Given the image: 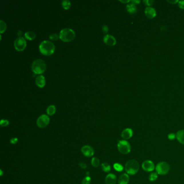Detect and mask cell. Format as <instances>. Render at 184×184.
<instances>
[{
	"label": "cell",
	"instance_id": "6da1fadb",
	"mask_svg": "<svg viewBox=\"0 0 184 184\" xmlns=\"http://www.w3.org/2000/svg\"><path fill=\"white\" fill-rule=\"evenodd\" d=\"M40 52L42 54L47 56L52 55L55 50V46L54 44L50 41H43L40 43L39 46Z\"/></svg>",
	"mask_w": 184,
	"mask_h": 184
},
{
	"label": "cell",
	"instance_id": "7a4b0ae2",
	"mask_svg": "<svg viewBox=\"0 0 184 184\" xmlns=\"http://www.w3.org/2000/svg\"><path fill=\"white\" fill-rule=\"evenodd\" d=\"M75 31L70 28L63 29L60 33V38L64 42H70L75 37Z\"/></svg>",
	"mask_w": 184,
	"mask_h": 184
},
{
	"label": "cell",
	"instance_id": "3957f363",
	"mask_svg": "<svg viewBox=\"0 0 184 184\" xmlns=\"http://www.w3.org/2000/svg\"><path fill=\"white\" fill-rule=\"evenodd\" d=\"M32 70L36 74H41L46 70L45 63L42 60L37 59L33 62L32 64Z\"/></svg>",
	"mask_w": 184,
	"mask_h": 184
},
{
	"label": "cell",
	"instance_id": "277c9868",
	"mask_svg": "<svg viewBox=\"0 0 184 184\" xmlns=\"http://www.w3.org/2000/svg\"><path fill=\"white\" fill-rule=\"evenodd\" d=\"M125 171L128 174L134 175L136 174L139 169V164L137 161L130 160L125 164Z\"/></svg>",
	"mask_w": 184,
	"mask_h": 184
},
{
	"label": "cell",
	"instance_id": "5b68a950",
	"mask_svg": "<svg viewBox=\"0 0 184 184\" xmlns=\"http://www.w3.org/2000/svg\"><path fill=\"white\" fill-rule=\"evenodd\" d=\"M170 169L169 164L165 161H161L159 163L156 167L157 173L158 175H161L167 174L169 172Z\"/></svg>",
	"mask_w": 184,
	"mask_h": 184
},
{
	"label": "cell",
	"instance_id": "8992f818",
	"mask_svg": "<svg viewBox=\"0 0 184 184\" xmlns=\"http://www.w3.org/2000/svg\"><path fill=\"white\" fill-rule=\"evenodd\" d=\"M118 149L119 152L123 155H126L131 151V146L128 142L126 141H120L118 142Z\"/></svg>",
	"mask_w": 184,
	"mask_h": 184
},
{
	"label": "cell",
	"instance_id": "52a82bcc",
	"mask_svg": "<svg viewBox=\"0 0 184 184\" xmlns=\"http://www.w3.org/2000/svg\"><path fill=\"white\" fill-rule=\"evenodd\" d=\"M15 49L18 51H23L27 46V42L24 38L19 37L17 38L14 42Z\"/></svg>",
	"mask_w": 184,
	"mask_h": 184
},
{
	"label": "cell",
	"instance_id": "ba28073f",
	"mask_svg": "<svg viewBox=\"0 0 184 184\" xmlns=\"http://www.w3.org/2000/svg\"><path fill=\"white\" fill-rule=\"evenodd\" d=\"M50 122L49 117L46 114H42L38 118L37 125L39 128H45Z\"/></svg>",
	"mask_w": 184,
	"mask_h": 184
},
{
	"label": "cell",
	"instance_id": "9c48e42d",
	"mask_svg": "<svg viewBox=\"0 0 184 184\" xmlns=\"http://www.w3.org/2000/svg\"><path fill=\"white\" fill-rule=\"evenodd\" d=\"M143 169L147 172H151L155 169V165L151 161L147 160L144 161L142 164Z\"/></svg>",
	"mask_w": 184,
	"mask_h": 184
},
{
	"label": "cell",
	"instance_id": "30bf717a",
	"mask_svg": "<svg viewBox=\"0 0 184 184\" xmlns=\"http://www.w3.org/2000/svg\"><path fill=\"white\" fill-rule=\"evenodd\" d=\"M81 151L82 153L88 157H90L94 155V150L92 147L89 145H85L81 149Z\"/></svg>",
	"mask_w": 184,
	"mask_h": 184
},
{
	"label": "cell",
	"instance_id": "8fae6325",
	"mask_svg": "<svg viewBox=\"0 0 184 184\" xmlns=\"http://www.w3.org/2000/svg\"><path fill=\"white\" fill-rule=\"evenodd\" d=\"M103 40L105 43H106L107 45H109L110 46H113L116 43V40L115 38L111 35L107 34L105 35Z\"/></svg>",
	"mask_w": 184,
	"mask_h": 184
},
{
	"label": "cell",
	"instance_id": "7c38bea8",
	"mask_svg": "<svg viewBox=\"0 0 184 184\" xmlns=\"http://www.w3.org/2000/svg\"><path fill=\"white\" fill-rule=\"evenodd\" d=\"M145 14L147 18L152 19L156 16V11L153 8L147 7L145 10Z\"/></svg>",
	"mask_w": 184,
	"mask_h": 184
},
{
	"label": "cell",
	"instance_id": "4fadbf2b",
	"mask_svg": "<svg viewBox=\"0 0 184 184\" xmlns=\"http://www.w3.org/2000/svg\"><path fill=\"white\" fill-rule=\"evenodd\" d=\"M133 136V130L131 128H127L124 130L122 133V137L124 139H129Z\"/></svg>",
	"mask_w": 184,
	"mask_h": 184
},
{
	"label": "cell",
	"instance_id": "5bb4252c",
	"mask_svg": "<svg viewBox=\"0 0 184 184\" xmlns=\"http://www.w3.org/2000/svg\"><path fill=\"white\" fill-rule=\"evenodd\" d=\"M35 82L39 88H43L45 85V79L44 76L39 75L36 78Z\"/></svg>",
	"mask_w": 184,
	"mask_h": 184
},
{
	"label": "cell",
	"instance_id": "9a60e30c",
	"mask_svg": "<svg viewBox=\"0 0 184 184\" xmlns=\"http://www.w3.org/2000/svg\"><path fill=\"white\" fill-rule=\"evenodd\" d=\"M116 181L117 178L116 175L112 173H110L106 177L105 181V184H116Z\"/></svg>",
	"mask_w": 184,
	"mask_h": 184
},
{
	"label": "cell",
	"instance_id": "2e32d148",
	"mask_svg": "<svg viewBox=\"0 0 184 184\" xmlns=\"http://www.w3.org/2000/svg\"><path fill=\"white\" fill-rule=\"evenodd\" d=\"M129 177L127 174L124 173L121 175L118 179V184H128L129 182Z\"/></svg>",
	"mask_w": 184,
	"mask_h": 184
},
{
	"label": "cell",
	"instance_id": "e0dca14e",
	"mask_svg": "<svg viewBox=\"0 0 184 184\" xmlns=\"http://www.w3.org/2000/svg\"><path fill=\"white\" fill-rule=\"evenodd\" d=\"M176 138L178 142L184 145V130H180L176 134Z\"/></svg>",
	"mask_w": 184,
	"mask_h": 184
},
{
	"label": "cell",
	"instance_id": "ac0fdd59",
	"mask_svg": "<svg viewBox=\"0 0 184 184\" xmlns=\"http://www.w3.org/2000/svg\"><path fill=\"white\" fill-rule=\"evenodd\" d=\"M126 10L129 13L134 14L137 11V8H136V6L133 3L128 4L126 5Z\"/></svg>",
	"mask_w": 184,
	"mask_h": 184
},
{
	"label": "cell",
	"instance_id": "d6986e66",
	"mask_svg": "<svg viewBox=\"0 0 184 184\" xmlns=\"http://www.w3.org/2000/svg\"><path fill=\"white\" fill-rule=\"evenodd\" d=\"M24 36L29 40H33L36 37V34L32 31H28L25 33Z\"/></svg>",
	"mask_w": 184,
	"mask_h": 184
},
{
	"label": "cell",
	"instance_id": "ffe728a7",
	"mask_svg": "<svg viewBox=\"0 0 184 184\" xmlns=\"http://www.w3.org/2000/svg\"><path fill=\"white\" fill-rule=\"evenodd\" d=\"M56 112V107L54 105H50L48 107L47 113L49 116H52Z\"/></svg>",
	"mask_w": 184,
	"mask_h": 184
},
{
	"label": "cell",
	"instance_id": "44dd1931",
	"mask_svg": "<svg viewBox=\"0 0 184 184\" xmlns=\"http://www.w3.org/2000/svg\"><path fill=\"white\" fill-rule=\"evenodd\" d=\"M62 5L64 9H68L71 7V2L69 0H63L62 2Z\"/></svg>",
	"mask_w": 184,
	"mask_h": 184
},
{
	"label": "cell",
	"instance_id": "7402d4cb",
	"mask_svg": "<svg viewBox=\"0 0 184 184\" xmlns=\"http://www.w3.org/2000/svg\"><path fill=\"white\" fill-rule=\"evenodd\" d=\"M102 169L105 172H109L111 170V167L108 163H103L102 164Z\"/></svg>",
	"mask_w": 184,
	"mask_h": 184
},
{
	"label": "cell",
	"instance_id": "603a6c76",
	"mask_svg": "<svg viewBox=\"0 0 184 184\" xmlns=\"http://www.w3.org/2000/svg\"><path fill=\"white\" fill-rule=\"evenodd\" d=\"M91 164L94 167H98L100 164V161L99 159L96 157L93 158L91 160Z\"/></svg>",
	"mask_w": 184,
	"mask_h": 184
},
{
	"label": "cell",
	"instance_id": "cb8c5ba5",
	"mask_svg": "<svg viewBox=\"0 0 184 184\" xmlns=\"http://www.w3.org/2000/svg\"><path fill=\"white\" fill-rule=\"evenodd\" d=\"M7 29V25L5 22L2 20L0 21V33H3Z\"/></svg>",
	"mask_w": 184,
	"mask_h": 184
},
{
	"label": "cell",
	"instance_id": "d4e9b609",
	"mask_svg": "<svg viewBox=\"0 0 184 184\" xmlns=\"http://www.w3.org/2000/svg\"><path fill=\"white\" fill-rule=\"evenodd\" d=\"M113 167H114V169H115V170H116L118 172H122L123 169H124L123 166L121 164H118V163L114 164L113 165Z\"/></svg>",
	"mask_w": 184,
	"mask_h": 184
},
{
	"label": "cell",
	"instance_id": "484cf974",
	"mask_svg": "<svg viewBox=\"0 0 184 184\" xmlns=\"http://www.w3.org/2000/svg\"><path fill=\"white\" fill-rule=\"evenodd\" d=\"M157 178H158V174L156 172H153L149 175V180L151 181H155L157 179Z\"/></svg>",
	"mask_w": 184,
	"mask_h": 184
},
{
	"label": "cell",
	"instance_id": "4316f807",
	"mask_svg": "<svg viewBox=\"0 0 184 184\" xmlns=\"http://www.w3.org/2000/svg\"><path fill=\"white\" fill-rule=\"evenodd\" d=\"M91 182V178L89 176L86 177L82 181V184H90Z\"/></svg>",
	"mask_w": 184,
	"mask_h": 184
},
{
	"label": "cell",
	"instance_id": "83f0119b",
	"mask_svg": "<svg viewBox=\"0 0 184 184\" xmlns=\"http://www.w3.org/2000/svg\"><path fill=\"white\" fill-rule=\"evenodd\" d=\"M9 124V122L8 120H5V119H2L1 121V123H0V124H1V126L2 127H5V126H7V125H8Z\"/></svg>",
	"mask_w": 184,
	"mask_h": 184
},
{
	"label": "cell",
	"instance_id": "f1b7e54d",
	"mask_svg": "<svg viewBox=\"0 0 184 184\" xmlns=\"http://www.w3.org/2000/svg\"><path fill=\"white\" fill-rule=\"evenodd\" d=\"M49 38L52 40H57L60 38V36L57 33H52L49 36Z\"/></svg>",
	"mask_w": 184,
	"mask_h": 184
},
{
	"label": "cell",
	"instance_id": "f546056e",
	"mask_svg": "<svg viewBox=\"0 0 184 184\" xmlns=\"http://www.w3.org/2000/svg\"><path fill=\"white\" fill-rule=\"evenodd\" d=\"M175 137H176V135L175 133H170L168 135V138L171 141L173 140Z\"/></svg>",
	"mask_w": 184,
	"mask_h": 184
},
{
	"label": "cell",
	"instance_id": "4dcf8cb0",
	"mask_svg": "<svg viewBox=\"0 0 184 184\" xmlns=\"http://www.w3.org/2000/svg\"><path fill=\"white\" fill-rule=\"evenodd\" d=\"M178 5H179L180 8H181V9H184V1H179Z\"/></svg>",
	"mask_w": 184,
	"mask_h": 184
},
{
	"label": "cell",
	"instance_id": "1f68e13d",
	"mask_svg": "<svg viewBox=\"0 0 184 184\" xmlns=\"http://www.w3.org/2000/svg\"><path fill=\"white\" fill-rule=\"evenodd\" d=\"M102 30H103V31L105 33H107L108 32V30H109V28H108V27L106 25H103L102 27Z\"/></svg>",
	"mask_w": 184,
	"mask_h": 184
},
{
	"label": "cell",
	"instance_id": "d6a6232c",
	"mask_svg": "<svg viewBox=\"0 0 184 184\" xmlns=\"http://www.w3.org/2000/svg\"><path fill=\"white\" fill-rule=\"evenodd\" d=\"M17 142H18V139L16 138H13L11 139V140H10V143H11L12 144H16Z\"/></svg>",
	"mask_w": 184,
	"mask_h": 184
},
{
	"label": "cell",
	"instance_id": "836d02e7",
	"mask_svg": "<svg viewBox=\"0 0 184 184\" xmlns=\"http://www.w3.org/2000/svg\"><path fill=\"white\" fill-rule=\"evenodd\" d=\"M80 166L82 169H85L86 168H87V165L83 162H80Z\"/></svg>",
	"mask_w": 184,
	"mask_h": 184
},
{
	"label": "cell",
	"instance_id": "e575fe53",
	"mask_svg": "<svg viewBox=\"0 0 184 184\" xmlns=\"http://www.w3.org/2000/svg\"><path fill=\"white\" fill-rule=\"evenodd\" d=\"M144 2L146 4V5H152V3L153 2L152 1H149V0H147V1H144Z\"/></svg>",
	"mask_w": 184,
	"mask_h": 184
},
{
	"label": "cell",
	"instance_id": "d590c367",
	"mask_svg": "<svg viewBox=\"0 0 184 184\" xmlns=\"http://www.w3.org/2000/svg\"><path fill=\"white\" fill-rule=\"evenodd\" d=\"M168 2H169V3H170L171 4H172V5H174L175 3H177L179 2L178 1H168Z\"/></svg>",
	"mask_w": 184,
	"mask_h": 184
},
{
	"label": "cell",
	"instance_id": "8d00e7d4",
	"mask_svg": "<svg viewBox=\"0 0 184 184\" xmlns=\"http://www.w3.org/2000/svg\"><path fill=\"white\" fill-rule=\"evenodd\" d=\"M132 2V3H133L134 5H137V4H139L140 2H141V1H131Z\"/></svg>",
	"mask_w": 184,
	"mask_h": 184
},
{
	"label": "cell",
	"instance_id": "74e56055",
	"mask_svg": "<svg viewBox=\"0 0 184 184\" xmlns=\"http://www.w3.org/2000/svg\"><path fill=\"white\" fill-rule=\"evenodd\" d=\"M22 33V31H21L20 30H19V31L17 32V34H18V35H19V36H20Z\"/></svg>",
	"mask_w": 184,
	"mask_h": 184
},
{
	"label": "cell",
	"instance_id": "f35d334b",
	"mask_svg": "<svg viewBox=\"0 0 184 184\" xmlns=\"http://www.w3.org/2000/svg\"><path fill=\"white\" fill-rule=\"evenodd\" d=\"M120 2H123V3H128V2H130V1H120Z\"/></svg>",
	"mask_w": 184,
	"mask_h": 184
},
{
	"label": "cell",
	"instance_id": "ab89813d",
	"mask_svg": "<svg viewBox=\"0 0 184 184\" xmlns=\"http://www.w3.org/2000/svg\"><path fill=\"white\" fill-rule=\"evenodd\" d=\"M1 176H2L3 173H2V170H1Z\"/></svg>",
	"mask_w": 184,
	"mask_h": 184
}]
</instances>
